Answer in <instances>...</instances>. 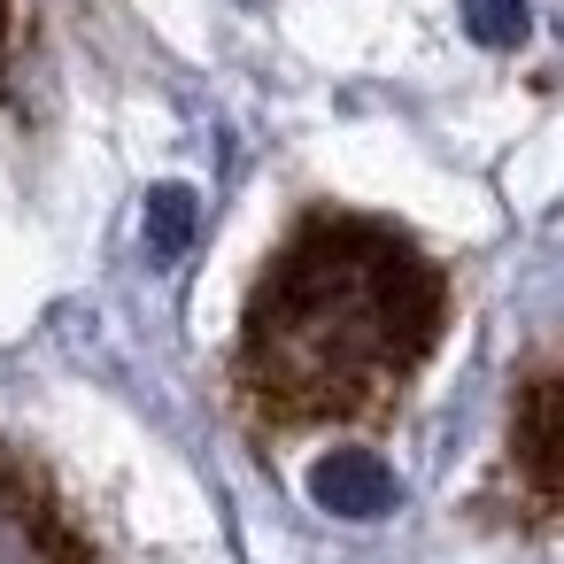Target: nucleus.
<instances>
[{"instance_id": "7ed1b4c3", "label": "nucleus", "mask_w": 564, "mask_h": 564, "mask_svg": "<svg viewBox=\"0 0 564 564\" xmlns=\"http://www.w3.org/2000/svg\"><path fill=\"white\" fill-rule=\"evenodd\" d=\"M0 564H94L78 525L55 510L47 479L0 448Z\"/></svg>"}, {"instance_id": "39448f33", "label": "nucleus", "mask_w": 564, "mask_h": 564, "mask_svg": "<svg viewBox=\"0 0 564 564\" xmlns=\"http://www.w3.org/2000/svg\"><path fill=\"white\" fill-rule=\"evenodd\" d=\"M464 32L479 47H518L525 40V0H464Z\"/></svg>"}, {"instance_id": "f257e3e1", "label": "nucleus", "mask_w": 564, "mask_h": 564, "mask_svg": "<svg viewBox=\"0 0 564 564\" xmlns=\"http://www.w3.org/2000/svg\"><path fill=\"white\" fill-rule=\"evenodd\" d=\"M441 325L448 286L402 225L310 209L248 286L240 394L263 425L379 417L441 348Z\"/></svg>"}, {"instance_id": "f03ea898", "label": "nucleus", "mask_w": 564, "mask_h": 564, "mask_svg": "<svg viewBox=\"0 0 564 564\" xmlns=\"http://www.w3.org/2000/svg\"><path fill=\"white\" fill-rule=\"evenodd\" d=\"M487 518L564 525V356L533 364L510 394V433H502V471L487 487Z\"/></svg>"}, {"instance_id": "423d86ee", "label": "nucleus", "mask_w": 564, "mask_h": 564, "mask_svg": "<svg viewBox=\"0 0 564 564\" xmlns=\"http://www.w3.org/2000/svg\"><path fill=\"white\" fill-rule=\"evenodd\" d=\"M148 240H155L163 256H178V248L194 240V194H186V186H163V194L148 202Z\"/></svg>"}, {"instance_id": "20e7f679", "label": "nucleus", "mask_w": 564, "mask_h": 564, "mask_svg": "<svg viewBox=\"0 0 564 564\" xmlns=\"http://www.w3.org/2000/svg\"><path fill=\"white\" fill-rule=\"evenodd\" d=\"M310 495H317V510H333V518H387V510L402 502V479H394L371 448H333V456L310 464Z\"/></svg>"}, {"instance_id": "0eeeda50", "label": "nucleus", "mask_w": 564, "mask_h": 564, "mask_svg": "<svg viewBox=\"0 0 564 564\" xmlns=\"http://www.w3.org/2000/svg\"><path fill=\"white\" fill-rule=\"evenodd\" d=\"M0 55H9V0H0Z\"/></svg>"}]
</instances>
